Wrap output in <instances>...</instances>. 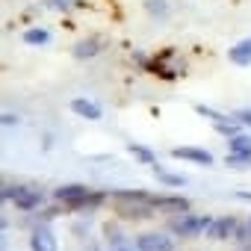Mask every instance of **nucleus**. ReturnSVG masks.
Returning <instances> with one entry per match:
<instances>
[{
	"label": "nucleus",
	"mask_w": 251,
	"mask_h": 251,
	"mask_svg": "<svg viewBox=\"0 0 251 251\" xmlns=\"http://www.w3.org/2000/svg\"><path fill=\"white\" fill-rule=\"evenodd\" d=\"M89 186H83V183H62V186H56L53 189V201L59 204V207H65V210H71V213H77L80 210V204L89 198Z\"/></svg>",
	"instance_id": "f257e3e1"
},
{
	"label": "nucleus",
	"mask_w": 251,
	"mask_h": 251,
	"mask_svg": "<svg viewBox=\"0 0 251 251\" xmlns=\"http://www.w3.org/2000/svg\"><path fill=\"white\" fill-rule=\"evenodd\" d=\"M213 225V216H192V213H183L177 219H172V233L177 236H198V233H207Z\"/></svg>",
	"instance_id": "f03ea898"
},
{
	"label": "nucleus",
	"mask_w": 251,
	"mask_h": 251,
	"mask_svg": "<svg viewBox=\"0 0 251 251\" xmlns=\"http://www.w3.org/2000/svg\"><path fill=\"white\" fill-rule=\"evenodd\" d=\"M115 213L121 219H151L157 207L151 201H115Z\"/></svg>",
	"instance_id": "7ed1b4c3"
},
{
	"label": "nucleus",
	"mask_w": 251,
	"mask_h": 251,
	"mask_svg": "<svg viewBox=\"0 0 251 251\" xmlns=\"http://www.w3.org/2000/svg\"><path fill=\"white\" fill-rule=\"evenodd\" d=\"M151 204L160 213H166V216H183V213H189V198H183V195H151Z\"/></svg>",
	"instance_id": "20e7f679"
},
{
	"label": "nucleus",
	"mask_w": 251,
	"mask_h": 251,
	"mask_svg": "<svg viewBox=\"0 0 251 251\" xmlns=\"http://www.w3.org/2000/svg\"><path fill=\"white\" fill-rule=\"evenodd\" d=\"M136 248H139V251H175V239H172L169 233L151 230V233L136 236Z\"/></svg>",
	"instance_id": "39448f33"
},
{
	"label": "nucleus",
	"mask_w": 251,
	"mask_h": 251,
	"mask_svg": "<svg viewBox=\"0 0 251 251\" xmlns=\"http://www.w3.org/2000/svg\"><path fill=\"white\" fill-rule=\"evenodd\" d=\"M236 230H239V222H236L233 216H219V219H213V225H210L207 236H210V239H216V242H225V239H233V236H236Z\"/></svg>",
	"instance_id": "423d86ee"
},
{
	"label": "nucleus",
	"mask_w": 251,
	"mask_h": 251,
	"mask_svg": "<svg viewBox=\"0 0 251 251\" xmlns=\"http://www.w3.org/2000/svg\"><path fill=\"white\" fill-rule=\"evenodd\" d=\"M103 39L100 36H86V39H80L74 48H71V56L74 59H80V62H86V59H95L100 50H103Z\"/></svg>",
	"instance_id": "0eeeda50"
},
{
	"label": "nucleus",
	"mask_w": 251,
	"mask_h": 251,
	"mask_svg": "<svg viewBox=\"0 0 251 251\" xmlns=\"http://www.w3.org/2000/svg\"><path fill=\"white\" fill-rule=\"evenodd\" d=\"M56 236L48 225H36L30 233V251H56Z\"/></svg>",
	"instance_id": "6e6552de"
},
{
	"label": "nucleus",
	"mask_w": 251,
	"mask_h": 251,
	"mask_svg": "<svg viewBox=\"0 0 251 251\" xmlns=\"http://www.w3.org/2000/svg\"><path fill=\"white\" fill-rule=\"evenodd\" d=\"M172 157H175V160H186V163H195V166H213V154H210V151H204V148H195V145L172 148Z\"/></svg>",
	"instance_id": "1a4fd4ad"
},
{
	"label": "nucleus",
	"mask_w": 251,
	"mask_h": 251,
	"mask_svg": "<svg viewBox=\"0 0 251 251\" xmlns=\"http://www.w3.org/2000/svg\"><path fill=\"white\" fill-rule=\"evenodd\" d=\"M45 204V192L42 189H33V186H21V192L15 195V207L24 210V213H33Z\"/></svg>",
	"instance_id": "9d476101"
},
{
	"label": "nucleus",
	"mask_w": 251,
	"mask_h": 251,
	"mask_svg": "<svg viewBox=\"0 0 251 251\" xmlns=\"http://www.w3.org/2000/svg\"><path fill=\"white\" fill-rule=\"evenodd\" d=\"M71 112L80 115V118H86V121H98L103 115L100 106L95 100H89V98H71Z\"/></svg>",
	"instance_id": "9b49d317"
},
{
	"label": "nucleus",
	"mask_w": 251,
	"mask_h": 251,
	"mask_svg": "<svg viewBox=\"0 0 251 251\" xmlns=\"http://www.w3.org/2000/svg\"><path fill=\"white\" fill-rule=\"evenodd\" d=\"M21 42H24V45H30V48H45V45H50V30H48V27H42V24L27 27V30L21 33Z\"/></svg>",
	"instance_id": "f8f14e48"
},
{
	"label": "nucleus",
	"mask_w": 251,
	"mask_h": 251,
	"mask_svg": "<svg viewBox=\"0 0 251 251\" xmlns=\"http://www.w3.org/2000/svg\"><path fill=\"white\" fill-rule=\"evenodd\" d=\"M227 59H230L233 65H239V68L251 65V39H242V42L230 45V50H227Z\"/></svg>",
	"instance_id": "ddd939ff"
},
{
	"label": "nucleus",
	"mask_w": 251,
	"mask_h": 251,
	"mask_svg": "<svg viewBox=\"0 0 251 251\" xmlns=\"http://www.w3.org/2000/svg\"><path fill=\"white\" fill-rule=\"evenodd\" d=\"M154 177L163 183V186H186V177L183 175H175V172H169L166 166H160V163H154Z\"/></svg>",
	"instance_id": "4468645a"
},
{
	"label": "nucleus",
	"mask_w": 251,
	"mask_h": 251,
	"mask_svg": "<svg viewBox=\"0 0 251 251\" xmlns=\"http://www.w3.org/2000/svg\"><path fill=\"white\" fill-rule=\"evenodd\" d=\"M227 154H239V157H251V133H236L227 139Z\"/></svg>",
	"instance_id": "2eb2a0df"
},
{
	"label": "nucleus",
	"mask_w": 251,
	"mask_h": 251,
	"mask_svg": "<svg viewBox=\"0 0 251 251\" xmlns=\"http://www.w3.org/2000/svg\"><path fill=\"white\" fill-rule=\"evenodd\" d=\"M213 130L230 139V136H236V133H239V121H236L233 115H225L222 121H216V124H213Z\"/></svg>",
	"instance_id": "dca6fc26"
},
{
	"label": "nucleus",
	"mask_w": 251,
	"mask_h": 251,
	"mask_svg": "<svg viewBox=\"0 0 251 251\" xmlns=\"http://www.w3.org/2000/svg\"><path fill=\"white\" fill-rule=\"evenodd\" d=\"M112 201H151V195L145 189H115Z\"/></svg>",
	"instance_id": "f3484780"
},
{
	"label": "nucleus",
	"mask_w": 251,
	"mask_h": 251,
	"mask_svg": "<svg viewBox=\"0 0 251 251\" xmlns=\"http://www.w3.org/2000/svg\"><path fill=\"white\" fill-rule=\"evenodd\" d=\"M127 151H130V157H136L139 163H148V166H154L157 163V157H154V151L151 148H145V145H127Z\"/></svg>",
	"instance_id": "a211bd4d"
},
{
	"label": "nucleus",
	"mask_w": 251,
	"mask_h": 251,
	"mask_svg": "<svg viewBox=\"0 0 251 251\" xmlns=\"http://www.w3.org/2000/svg\"><path fill=\"white\" fill-rule=\"evenodd\" d=\"M145 12L154 18H169V3L166 0H145Z\"/></svg>",
	"instance_id": "6ab92c4d"
},
{
	"label": "nucleus",
	"mask_w": 251,
	"mask_h": 251,
	"mask_svg": "<svg viewBox=\"0 0 251 251\" xmlns=\"http://www.w3.org/2000/svg\"><path fill=\"white\" fill-rule=\"evenodd\" d=\"M45 9H53V12H68L74 6H80V0H42Z\"/></svg>",
	"instance_id": "aec40b11"
},
{
	"label": "nucleus",
	"mask_w": 251,
	"mask_h": 251,
	"mask_svg": "<svg viewBox=\"0 0 251 251\" xmlns=\"http://www.w3.org/2000/svg\"><path fill=\"white\" fill-rule=\"evenodd\" d=\"M195 112H198V115H204V118H210V121H213V124H216V121H222V118H225V112H216V109H213V106H204V103H198V106H195Z\"/></svg>",
	"instance_id": "412c9836"
},
{
	"label": "nucleus",
	"mask_w": 251,
	"mask_h": 251,
	"mask_svg": "<svg viewBox=\"0 0 251 251\" xmlns=\"http://www.w3.org/2000/svg\"><path fill=\"white\" fill-rule=\"evenodd\" d=\"M227 169H248L251 166V157H239V154H227Z\"/></svg>",
	"instance_id": "4be33fe9"
},
{
	"label": "nucleus",
	"mask_w": 251,
	"mask_h": 251,
	"mask_svg": "<svg viewBox=\"0 0 251 251\" xmlns=\"http://www.w3.org/2000/svg\"><path fill=\"white\" fill-rule=\"evenodd\" d=\"M109 251H139V248H136V239H118V242H109Z\"/></svg>",
	"instance_id": "5701e85b"
},
{
	"label": "nucleus",
	"mask_w": 251,
	"mask_h": 251,
	"mask_svg": "<svg viewBox=\"0 0 251 251\" xmlns=\"http://www.w3.org/2000/svg\"><path fill=\"white\" fill-rule=\"evenodd\" d=\"M233 118L242 124V127H251V106H242V109H236V112H233Z\"/></svg>",
	"instance_id": "b1692460"
},
{
	"label": "nucleus",
	"mask_w": 251,
	"mask_h": 251,
	"mask_svg": "<svg viewBox=\"0 0 251 251\" xmlns=\"http://www.w3.org/2000/svg\"><path fill=\"white\" fill-rule=\"evenodd\" d=\"M18 121H21V118H18L15 112H3V124H6V127H15Z\"/></svg>",
	"instance_id": "393cba45"
},
{
	"label": "nucleus",
	"mask_w": 251,
	"mask_h": 251,
	"mask_svg": "<svg viewBox=\"0 0 251 251\" xmlns=\"http://www.w3.org/2000/svg\"><path fill=\"white\" fill-rule=\"evenodd\" d=\"M236 198H239V201H248V204H251V192H236Z\"/></svg>",
	"instance_id": "a878e982"
}]
</instances>
